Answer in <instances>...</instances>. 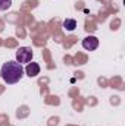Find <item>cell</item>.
I'll return each instance as SVG.
<instances>
[{"label": "cell", "instance_id": "obj_1", "mask_svg": "<svg viewBox=\"0 0 125 126\" xmlns=\"http://www.w3.org/2000/svg\"><path fill=\"white\" fill-rule=\"evenodd\" d=\"M24 73H25V72H24V66H22L21 63H18L16 60H9L7 63H4V64L1 66V69H0V76H1V79H3L6 84H9V85L19 82V81L22 79Z\"/></svg>", "mask_w": 125, "mask_h": 126}, {"label": "cell", "instance_id": "obj_2", "mask_svg": "<svg viewBox=\"0 0 125 126\" xmlns=\"http://www.w3.org/2000/svg\"><path fill=\"white\" fill-rule=\"evenodd\" d=\"M32 56H34V53H32V50L30 47H19L18 48V51H16V62L18 63H30L32 60Z\"/></svg>", "mask_w": 125, "mask_h": 126}, {"label": "cell", "instance_id": "obj_3", "mask_svg": "<svg viewBox=\"0 0 125 126\" xmlns=\"http://www.w3.org/2000/svg\"><path fill=\"white\" fill-rule=\"evenodd\" d=\"M83 47H84L85 50H88V51L96 50V48L99 47V38L94 37V35H88V37H85V38L83 40Z\"/></svg>", "mask_w": 125, "mask_h": 126}, {"label": "cell", "instance_id": "obj_4", "mask_svg": "<svg viewBox=\"0 0 125 126\" xmlns=\"http://www.w3.org/2000/svg\"><path fill=\"white\" fill-rule=\"evenodd\" d=\"M24 72L27 73V76L35 78V76L40 73V64H38V63H34V62L27 63V66L24 67Z\"/></svg>", "mask_w": 125, "mask_h": 126}, {"label": "cell", "instance_id": "obj_5", "mask_svg": "<svg viewBox=\"0 0 125 126\" xmlns=\"http://www.w3.org/2000/svg\"><path fill=\"white\" fill-rule=\"evenodd\" d=\"M63 28L66 31H74L77 28V21L75 19H65L63 21Z\"/></svg>", "mask_w": 125, "mask_h": 126}, {"label": "cell", "instance_id": "obj_6", "mask_svg": "<svg viewBox=\"0 0 125 126\" xmlns=\"http://www.w3.org/2000/svg\"><path fill=\"white\" fill-rule=\"evenodd\" d=\"M12 6V0H0V10H7Z\"/></svg>", "mask_w": 125, "mask_h": 126}]
</instances>
